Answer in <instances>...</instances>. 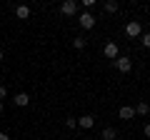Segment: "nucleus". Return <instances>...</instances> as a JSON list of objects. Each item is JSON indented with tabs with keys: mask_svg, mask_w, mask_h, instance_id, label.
Wrapping results in <instances>:
<instances>
[{
	"mask_svg": "<svg viewBox=\"0 0 150 140\" xmlns=\"http://www.w3.org/2000/svg\"><path fill=\"white\" fill-rule=\"evenodd\" d=\"M15 15L20 18V20H25V18H30V8H28V5H18L15 8Z\"/></svg>",
	"mask_w": 150,
	"mask_h": 140,
	"instance_id": "nucleus-7",
	"label": "nucleus"
},
{
	"mask_svg": "<svg viewBox=\"0 0 150 140\" xmlns=\"http://www.w3.org/2000/svg\"><path fill=\"white\" fill-rule=\"evenodd\" d=\"M143 45H145V48H150V33H145V35H143Z\"/></svg>",
	"mask_w": 150,
	"mask_h": 140,
	"instance_id": "nucleus-15",
	"label": "nucleus"
},
{
	"mask_svg": "<svg viewBox=\"0 0 150 140\" xmlns=\"http://www.w3.org/2000/svg\"><path fill=\"white\" fill-rule=\"evenodd\" d=\"M65 125H68V128H75V125H78V118H68V120H65Z\"/></svg>",
	"mask_w": 150,
	"mask_h": 140,
	"instance_id": "nucleus-14",
	"label": "nucleus"
},
{
	"mask_svg": "<svg viewBox=\"0 0 150 140\" xmlns=\"http://www.w3.org/2000/svg\"><path fill=\"white\" fill-rule=\"evenodd\" d=\"M73 45H75L78 50H80V48H85V38H75V40H73Z\"/></svg>",
	"mask_w": 150,
	"mask_h": 140,
	"instance_id": "nucleus-13",
	"label": "nucleus"
},
{
	"mask_svg": "<svg viewBox=\"0 0 150 140\" xmlns=\"http://www.w3.org/2000/svg\"><path fill=\"white\" fill-rule=\"evenodd\" d=\"M28 103H30V98H28L25 93H18V95H15V105H18V108H25Z\"/></svg>",
	"mask_w": 150,
	"mask_h": 140,
	"instance_id": "nucleus-8",
	"label": "nucleus"
},
{
	"mask_svg": "<svg viewBox=\"0 0 150 140\" xmlns=\"http://www.w3.org/2000/svg\"><path fill=\"white\" fill-rule=\"evenodd\" d=\"M140 30H143V28H140V23H138V20H130L128 25H125V33H128L130 38H138Z\"/></svg>",
	"mask_w": 150,
	"mask_h": 140,
	"instance_id": "nucleus-2",
	"label": "nucleus"
},
{
	"mask_svg": "<svg viewBox=\"0 0 150 140\" xmlns=\"http://www.w3.org/2000/svg\"><path fill=\"white\" fill-rule=\"evenodd\" d=\"M75 10H78V3L75 0H65L63 5H60V13L63 15H75Z\"/></svg>",
	"mask_w": 150,
	"mask_h": 140,
	"instance_id": "nucleus-1",
	"label": "nucleus"
},
{
	"mask_svg": "<svg viewBox=\"0 0 150 140\" xmlns=\"http://www.w3.org/2000/svg\"><path fill=\"white\" fill-rule=\"evenodd\" d=\"M105 58H118V45L115 43H105Z\"/></svg>",
	"mask_w": 150,
	"mask_h": 140,
	"instance_id": "nucleus-6",
	"label": "nucleus"
},
{
	"mask_svg": "<svg viewBox=\"0 0 150 140\" xmlns=\"http://www.w3.org/2000/svg\"><path fill=\"white\" fill-rule=\"evenodd\" d=\"M145 135H148V138H150V123L145 125Z\"/></svg>",
	"mask_w": 150,
	"mask_h": 140,
	"instance_id": "nucleus-17",
	"label": "nucleus"
},
{
	"mask_svg": "<svg viewBox=\"0 0 150 140\" xmlns=\"http://www.w3.org/2000/svg\"><path fill=\"white\" fill-rule=\"evenodd\" d=\"M0 60H3V50H0Z\"/></svg>",
	"mask_w": 150,
	"mask_h": 140,
	"instance_id": "nucleus-20",
	"label": "nucleus"
},
{
	"mask_svg": "<svg viewBox=\"0 0 150 140\" xmlns=\"http://www.w3.org/2000/svg\"><path fill=\"white\" fill-rule=\"evenodd\" d=\"M105 10H108V13H115V10H118V3H112V0H108V3H105Z\"/></svg>",
	"mask_w": 150,
	"mask_h": 140,
	"instance_id": "nucleus-12",
	"label": "nucleus"
},
{
	"mask_svg": "<svg viewBox=\"0 0 150 140\" xmlns=\"http://www.w3.org/2000/svg\"><path fill=\"white\" fill-rule=\"evenodd\" d=\"M118 115H120V118H123V120H130V118H133V115H135V110H133V108H128V105H123Z\"/></svg>",
	"mask_w": 150,
	"mask_h": 140,
	"instance_id": "nucleus-9",
	"label": "nucleus"
},
{
	"mask_svg": "<svg viewBox=\"0 0 150 140\" xmlns=\"http://www.w3.org/2000/svg\"><path fill=\"white\" fill-rule=\"evenodd\" d=\"M133 110H135V113H140V115H145V113L150 110V105H148V103L143 100V103H138V108H133Z\"/></svg>",
	"mask_w": 150,
	"mask_h": 140,
	"instance_id": "nucleus-10",
	"label": "nucleus"
},
{
	"mask_svg": "<svg viewBox=\"0 0 150 140\" xmlns=\"http://www.w3.org/2000/svg\"><path fill=\"white\" fill-rule=\"evenodd\" d=\"M8 95V90H5V88H3V85H0V100H3V98H5Z\"/></svg>",
	"mask_w": 150,
	"mask_h": 140,
	"instance_id": "nucleus-16",
	"label": "nucleus"
},
{
	"mask_svg": "<svg viewBox=\"0 0 150 140\" xmlns=\"http://www.w3.org/2000/svg\"><path fill=\"white\" fill-rule=\"evenodd\" d=\"M115 68H118L120 73H130V68H133V63H130L128 58H115Z\"/></svg>",
	"mask_w": 150,
	"mask_h": 140,
	"instance_id": "nucleus-3",
	"label": "nucleus"
},
{
	"mask_svg": "<svg viewBox=\"0 0 150 140\" xmlns=\"http://www.w3.org/2000/svg\"><path fill=\"white\" fill-rule=\"evenodd\" d=\"M78 23H80V28H85V30H90V28L95 25V18H93L90 13H83V15H80V20H78Z\"/></svg>",
	"mask_w": 150,
	"mask_h": 140,
	"instance_id": "nucleus-4",
	"label": "nucleus"
},
{
	"mask_svg": "<svg viewBox=\"0 0 150 140\" xmlns=\"http://www.w3.org/2000/svg\"><path fill=\"white\" fill-rule=\"evenodd\" d=\"M103 140H115V130H112V128H105V130H103Z\"/></svg>",
	"mask_w": 150,
	"mask_h": 140,
	"instance_id": "nucleus-11",
	"label": "nucleus"
},
{
	"mask_svg": "<svg viewBox=\"0 0 150 140\" xmlns=\"http://www.w3.org/2000/svg\"><path fill=\"white\" fill-rule=\"evenodd\" d=\"M78 125H80V128H93V125H95V118H93V115H83V118H78Z\"/></svg>",
	"mask_w": 150,
	"mask_h": 140,
	"instance_id": "nucleus-5",
	"label": "nucleus"
},
{
	"mask_svg": "<svg viewBox=\"0 0 150 140\" xmlns=\"http://www.w3.org/2000/svg\"><path fill=\"white\" fill-rule=\"evenodd\" d=\"M0 140H10V138H8V135H5V133H0Z\"/></svg>",
	"mask_w": 150,
	"mask_h": 140,
	"instance_id": "nucleus-18",
	"label": "nucleus"
},
{
	"mask_svg": "<svg viewBox=\"0 0 150 140\" xmlns=\"http://www.w3.org/2000/svg\"><path fill=\"white\" fill-rule=\"evenodd\" d=\"M0 113H3V103H0Z\"/></svg>",
	"mask_w": 150,
	"mask_h": 140,
	"instance_id": "nucleus-19",
	"label": "nucleus"
}]
</instances>
